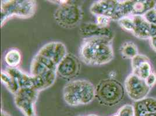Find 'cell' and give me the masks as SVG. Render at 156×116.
Returning <instances> with one entry per match:
<instances>
[{"mask_svg": "<svg viewBox=\"0 0 156 116\" xmlns=\"http://www.w3.org/2000/svg\"><path fill=\"white\" fill-rule=\"evenodd\" d=\"M113 39L106 37L83 39L79 49L82 62L89 66H102L114 59Z\"/></svg>", "mask_w": 156, "mask_h": 116, "instance_id": "obj_1", "label": "cell"}, {"mask_svg": "<svg viewBox=\"0 0 156 116\" xmlns=\"http://www.w3.org/2000/svg\"><path fill=\"white\" fill-rule=\"evenodd\" d=\"M66 54V48L62 43L54 41L46 44L33 58L30 74L39 76L56 71L59 63Z\"/></svg>", "mask_w": 156, "mask_h": 116, "instance_id": "obj_2", "label": "cell"}, {"mask_svg": "<svg viewBox=\"0 0 156 116\" xmlns=\"http://www.w3.org/2000/svg\"><path fill=\"white\" fill-rule=\"evenodd\" d=\"M62 94L65 102L70 106L87 104L96 97V88L87 80H76L65 84Z\"/></svg>", "mask_w": 156, "mask_h": 116, "instance_id": "obj_3", "label": "cell"}, {"mask_svg": "<svg viewBox=\"0 0 156 116\" xmlns=\"http://www.w3.org/2000/svg\"><path fill=\"white\" fill-rule=\"evenodd\" d=\"M5 71L16 80L20 88H30L39 92L51 87L57 76L56 71H50L39 76L29 75L17 67H8Z\"/></svg>", "mask_w": 156, "mask_h": 116, "instance_id": "obj_4", "label": "cell"}, {"mask_svg": "<svg viewBox=\"0 0 156 116\" xmlns=\"http://www.w3.org/2000/svg\"><path fill=\"white\" fill-rule=\"evenodd\" d=\"M36 1L31 0L2 1L1 4V25L7 20L17 17L27 19L32 17L36 11Z\"/></svg>", "mask_w": 156, "mask_h": 116, "instance_id": "obj_5", "label": "cell"}, {"mask_svg": "<svg viewBox=\"0 0 156 116\" xmlns=\"http://www.w3.org/2000/svg\"><path fill=\"white\" fill-rule=\"evenodd\" d=\"M124 97V87L114 78L102 80L96 87V97L98 102L105 106H116Z\"/></svg>", "mask_w": 156, "mask_h": 116, "instance_id": "obj_6", "label": "cell"}, {"mask_svg": "<svg viewBox=\"0 0 156 116\" xmlns=\"http://www.w3.org/2000/svg\"><path fill=\"white\" fill-rule=\"evenodd\" d=\"M81 7L73 1H66L58 5L54 13V18L59 26L65 29H73L78 26L83 19Z\"/></svg>", "mask_w": 156, "mask_h": 116, "instance_id": "obj_7", "label": "cell"}, {"mask_svg": "<svg viewBox=\"0 0 156 116\" xmlns=\"http://www.w3.org/2000/svg\"><path fill=\"white\" fill-rule=\"evenodd\" d=\"M124 85L128 97L135 102L145 99L151 90L145 80L133 73L125 79Z\"/></svg>", "mask_w": 156, "mask_h": 116, "instance_id": "obj_8", "label": "cell"}, {"mask_svg": "<svg viewBox=\"0 0 156 116\" xmlns=\"http://www.w3.org/2000/svg\"><path fill=\"white\" fill-rule=\"evenodd\" d=\"M81 64L76 56L71 53H67L57 66V75L63 79H72L80 73Z\"/></svg>", "mask_w": 156, "mask_h": 116, "instance_id": "obj_9", "label": "cell"}, {"mask_svg": "<svg viewBox=\"0 0 156 116\" xmlns=\"http://www.w3.org/2000/svg\"><path fill=\"white\" fill-rule=\"evenodd\" d=\"M79 33L83 39L94 37H106L114 39V33L109 27H101L96 23H83L79 27Z\"/></svg>", "mask_w": 156, "mask_h": 116, "instance_id": "obj_10", "label": "cell"}, {"mask_svg": "<svg viewBox=\"0 0 156 116\" xmlns=\"http://www.w3.org/2000/svg\"><path fill=\"white\" fill-rule=\"evenodd\" d=\"M133 20L135 27L132 34L138 39H150L149 24L144 18L143 15H131Z\"/></svg>", "mask_w": 156, "mask_h": 116, "instance_id": "obj_11", "label": "cell"}, {"mask_svg": "<svg viewBox=\"0 0 156 116\" xmlns=\"http://www.w3.org/2000/svg\"><path fill=\"white\" fill-rule=\"evenodd\" d=\"M133 1H117L111 19L118 21L125 17L132 15Z\"/></svg>", "mask_w": 156, "mask_h": 116, "instance_id": "obj_12", "label": "cell"}, {"mask_svg": "<svg viewBox=\"0 0 156 116\" xmlns=\"http://www.w3.org/2000/svg\"><path fill=\"white\" fill-rule=\"evenodd\" d=\"M156 5V1H133L132 15H143Z\"/></svg>", "mask_w": 156, "mask_h": 116, "instance_id": "obj_13", "label": "cell"}, {"mask_svg": "<svg viewBox=\"0 0 156 116\" xmlns=\"http://www.w3.org/2000/svg\"><path fill=\"white\" fill-rule=\"evenodd\" d=\"M1 82L5 85L7 90L14 95L20 90V85L16 80L8 73L7 71H1Z\"/></svg>", "mask_w": 156, "mask_h": 116, "instance_id": "obj_14", "label": "cell"}, {"mask_svg": "<svg viewBox=\"0 0 156 116\" xmlns=\"http://www.w3.org/2000/svg\"><path fill=\"white\" fill-rule=\"evenodd\" d=\"M119 50L122 56L126 59H132L139 54L136 45L131 41L124 43L121 46Z\"/></svg>", "mask_w": 156, "mask_h": 116, "instance_id": "obj_15", "label": "cell"}, {"mask_svg": "<svg viewBox=\"0 0 156 116\" xmlns=\"http://www.w3.org/2000/svg\"><path fill=\"white\" fill-rule=\"evenodd\" d=\"M22 60V56L20 52L12 49L7 52L5 56V61L9 67L16 68L20 65Z\"/></svg>", "mask_w": 156, "mask_h": 116, "instance_id": "obj_16", "label": "cell"}, {"mask_svg": "<svg viewBox=\"0 0 156 116\" xmlns=\"http://www.w3.org/2000/svg\"><path fill=\"white\" fill-rule=\"evenodd\" d=\"M151 65L150 62H146L143 63L133 74L137 76L138 77L145 80L147 77L151 73Z\"/></svg>", "mask_w": 156, "mask_h": 116, "instance_id": "obj_17", "label": "cell"}, {"mask_svg": "<svg viewBox=\"0 0 156 116\" xmlns=\"http://www.w3.org/2000/svg\"><path fill=\"white\" fill-rule=\"evenodd\" d=\"M133 108L135 116H147L149 114L146 105L143 99L135 102Z\"/></svg>", "mask_w": 156, "mask_h": 116, "instance_id": "obj_18", "label": "cell"}, {"mask_svg": "<svg viewBox=\"0 0 156 116\" xmlns=\"http://www.w3.org/2000/svg\"><path fill=\"white\" fill-rule=\"evenodd\" d=\"M118 23L124 30L129 32L132 33L133 32L134 30L135 24L131 15L127 17H125L124 18L118 20Z\"/></svg>", "mask_w": 156, "mask_h": 116, "instance_id": "obj_19", "label": "cell"}, {"mask_svg": "<svg viewBox=\"0 0 156 116\" xmlns=\"http://www.w3.org/2000/svg\"><path fill=\"white\" fill-rule=\"evenodd\" d=\"M146 62H150L148 57L145 55L138 54L135 57L132 59V73L136 71L137 69Z\"/></svg>", "mask_w": 156, "mask_h": 116, "instance_id": "obj_20", "label": "cell"}, {"mask_svg": "<svg viewBox=\"0 0 156 116\" xmlns=\"http://www.w3.org/2000/svg\"><path fill=\"white\" fill-rule=\"evenodd\" d=\"M112 21L110 17L105 15H98L96 16V23L101 27H109L111 22Z\"/></svg>", "mask_w": 156, "mask_h": 116, "instance_id": "obj_21", "label": "cell"}, {"mask_svg": "<svg viewBox=\"0 0 156 116\" xmlns=\"http://www.w3.org/2000/svg\"><path fill=\"white\" fill-rule=\"evenodd\" d=\"M143 100L146 105L149 114L156 113V99L153 97H146Z\"/></svg>", "mask_w": 156, "mask_h": 116, "instance_id": "obj_22", "label": "cell"}, {"mask_svg": "<svg viewBox=\"0 0 156 116\" xmlns=\"http://www.w3.org/2000/svg\"><path fill=\"white\" fill-rule=\"evenodd\" d=\"M118 116H135L133 106L126 104L122 107L118 111Z\"/></svg>", "mask_w": 156, "mask_h": 116, "instance_id": "obj_23", "label": "cell"}, {"mask_svg": "<svg viewBox=\"0 0 156 116\" xmlns=\"http://www.w3.org/2000/svg\"><path fill=\"white\" fill-rule=\"evenodd\" d=\"M143 16L149 24L156 25V9L155 8L147 11L143 15Z\"/></svg>", "mask_w": 156, "mask_h": 116, "instance_id": "obj_24", "label": "cell"}, {"mask_svg": "<svg viewBox=\"0 0 156 116\" xmlns=\"http://www.w3.org/2000/svg\"><path fill=\"white\" fill-rule=\"evenodd\" d=\"M145 82L150 88L153 87L156 84V73L152 71L151 73L145 80Z\"/></svg>", "mask_w": 156, "mask_h": 116, "instance_id": "obj_25", "label": "cell"}, {"mask_svg": "<svg viewBox=\"0 0 156 116\" xmlns=\"http://www.w3.org/2000/svg\"><path fill=\"white\" fill-rule=\"evenodd\" d=\"M150 39V45L152 49L156 52V36L151 37Z\"/></svg>", "mask_w": 156, "mask_h": 116, "instance_id": "obj_26", "label": "cell"}, {"mask_svg": "<svg viewBox=\"0 0 156 116\" xmlns=\"http://www.w3.org/2000/svg\"><path fill=\"white\" fill-rule=\"evenodd\" d=\"M150 38L156 36V25H150Z\"/></svg>", "mask_w": 156, "mask_h": 116, "instance_id": "obj_27", "label": "cell"}]
</instances>
